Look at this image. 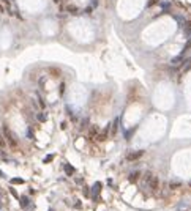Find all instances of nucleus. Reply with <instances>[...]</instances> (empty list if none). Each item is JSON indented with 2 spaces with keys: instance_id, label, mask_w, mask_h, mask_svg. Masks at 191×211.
Here are the masks:
<instances>
[{
  "instance_id": "obj_1",
  "label": "nucleus",
  "mask_w": 191,
  "mask_h": 211,
  "mask_svg": "<svg viewBox=\"0 0 191 211\" xmlns=\"http://www.w3.org/2000/svg\"><path fill=\"white\" fill-rule=\"evenodd\" d=\"M144 183H145V186L152 191V192H156V191L160 189V178L156 175H153L152 172H147V173L144 175Z\"/></svg>"
},
{
  "instance_id": "obj_2",
  "label": "nucleus",
  "mask_w": 191,
  "mask_h": 211,
  "mask_svg": "<svg viewBox=\"0 0 191 211\" xmlns=\"http://www.w3.org/2000/svg\"><path fill=\"white\" fill-rule=\"evenodd\" d=\"M3 136H5V140H6L8 147L13 148V150H16V148H17V140H16L14 134L11 132V129H10L8 126H3Z\"/></svg>"
},
{
  "instance_id": "obj_3",
  "label": "nucleus",
  "mask_w": 191,
  "mask_h": 211,
  "mask_svg": "<svg viewBox=\"0 0 191 211\" xmlns=\"http://www.w3.org/2000/svg\"><path fill=\"white\" fill-rule=\"evenodd\" d=\"M142 156H144V151H142V150H139V151H133V153H129V155L126 156V161L133 162V161H138V159H141Z\"/></svg>"
},
{
  "instance_id": "obj_4",
  "label": "nucleus",
  "mask_w": 191,
  "mask_h": 211,
  "mask_svg": "<svg viewBox=\"0 0 191 211\" xmlns=\"http://www.w3.org/2000/svg\"><path fill=\"white\" fill-rule=\"evenodd\" d=\"M101 192V183H95V186H93V191H92V199L97 202L98 200V194Z\"/></svg>"
},
{
  "instance_id": "obj_5",
  "label": "nucleus",
  "mask_w": 191,
  "mask_h": 211,
  "mask_svg": "<svg viewBox=\"0 0 191 211\" xmlns=\"http://www.w3.org/2000/svg\"><path fill=\"white\" fill-rule=\"evenodd\" d=\"M107 136H109V125H107L101 132H100V136H97V139H98L100 142H103V140H106V139H107Z\"/></svg>"
},
{
  "instance_id": "obj_6",
  "label": "nucleus",
  "mask_w": 191,
  "mask_h": 211,
  "mask_svg": "<svg viewBox=\"0 0 191 211\" xmlns=\"http://www.w3.org/2000/svg\"><path fill=\"white\" fill-rule=\"evenodd\" d=\"M139 178H141V172H133V173L128 175V181L129 183H136Z\"/></svg>"
},
{
  "instance_id": "obj_7",
  "label": "nucleus",
  "mask_w": 191,
  "mask_h": 211,
  "mask_svg": "<svg viewBox=\"0 0 191 211\" xmlns=\"http://www.w3.org/2000/svg\"><path fill=\"white\" fill-rule=\"evenodd\" d=\"M98 131H100L98 126H95V125L90 126V129H88V136H90V139H95V137H97V136H98Z\"/></svg>"
},
{
  "instance_id": "obj_8",
  "label": "nucleus",
  "mask_w": 191,
  "mask_h": 211,
  "mask_svg": "<svg viewBox=\"0 0 191 211\" xmlns=\"http://www.w3.org/2000/svg\"><path fill=\"white\" fill-rule=\"evenodd\" d=\"M119 118H115L114 120V123H112V126H111V136H115L117 134V128H119Z\"/></svg>"
},
{
  "instance_id": "obj_9",
  "label": "nucleus",
  "mask_w": 191,
  "mask_h": 211,
  "mask_svg": "<svg viewBox=\"0 0 191 211\" xmlns=\"http://www.w3.org/2000/svg\"><path fill=\"white\" fill-rule=\"evenodd\" d=\"M189 49H191V38H189V40L186 41V44H185V47H183V50L180 52V55H183V57H185V55L188 54V50H189Z\"/></svg>"
},
{
  "instance_id": "obj_10",
  "label": "nucleus",
  "mask_w": 191,
  "mask_h": 211,
  "mask_svg": "<svg viewBox=\"0 0 191 211\" xmlns=\"http://www.w3.org/2000/svg\"><path fill=\"white\" fill-rule=\"evenodd\" d=\"M182 60H183V55L179 54L177 57H174V59H172V65H174V66H179V65L182 63Z\"/></svg>"
},
{
  "instance_id": "obj_11",
  "label": "nucleus",
  "mask_w": 191,
  "mask_h": 211,
  "mask_svg": "<svg viewBox=\"0 0 191 211\" xmlns=\"http://www.w3.org/2000/svg\"><path fill=\"white\" fill-rule=\"evenodd\" d=\"M63 169H65V173H66V175H73V173H74V167L70 165V164H65Z\"/></svg>"
},
{
  "instance_id": "obj_12",
  "label": "nucleus",
  "mask_w": 191,
  "mask_h": 211,
  "mask_svg": "<svg viewBox=\"0 0 191 211\" xmlns=\"http://www.w3.org/2000/svg\"><path fill=\"white\" fill-rule=\"evenodd\" d=\"M30 205V199L29 197H21V208H27Z\"/></svg>"
},
{
  "instance_id": "obj_13",
  "label": "nucleus",
  "mask_w": 191,
  "mask_h": 211,
  "mask_svg": "<svg viewBox=\"0 0 191 211\" xmlns=\"http://www.w3.org/2000/svg\"><path fill=\"white\" fill-rule=\"evenodd\" d=\"M189 69H191V59H189V60H186V65H183V68H182V74L188 72Z\"/></svg>"
},
{
  "instance_id": "obj_14",
  "label": "nucleus",
  "mask_w": 191,
  "mask_h": 211,
  "mask_svg": "<svg viewBox=\"0 0 191 211\" xmlns=\"http://www.w3.org/2000/svg\"><path fill=\"white\" fill-rule=\"evenodd\" d=\"M8 143H6V140H5V136H3V132H0V148H5Z\"/></svg>"
},
{
  "instance_id": "obj_15",
  "label": "nucleus",
  "mask_w": 191,
  "mask_h": 211,
  "mask_svg": "<svg viewBox=\"0 0 191 211\" xmlns=\"http://www.w3.org/2000/svg\"><path fill=\"white\" fill-rule=\"evenodd\" d=\"M10 183H11V184H24V180H22V178H11Z\"/></svg>"
},
{
  "instance_id": "obj_16",
  "label": "nucleus",
  "mask_w": 191,
  "mask_h": 211,
  "mask_svg": "<svg viewBox=\"0 0 191 211\" xmlns=\"http://www.w3.org/2000/svg\"><path fill=\"white\" fill-rule=\"evenodd\" d=\"M36 118L40 120L41 123H44V121L47 120V115H46V113H38V115H36Z\"/></svg>"
},
{
  "instance_id": "obj_17",
  "label": "nucleus",
  "mask_w": 191,
  "mask_h": 211,
  "mask_svg": "<svg viewBox=\"0 0 191 211\" xmlns=\"http://www.w3.org/2000/svg\"><path fill=\"white\" fill-rule=\"evenodd\" d=\"M183 32H185V35H189V33H191V22H186V25L183 27Z\"/></svg>"
},
{
  "instance_id": "obj_18",
  "label": "nucleus",
  "mask_w": 191,
  "mask_h": 211,
  "mask_svg": "<svg viewBox=\"0 0 191 211\" xmlns=\"http://www.w3.org/2000/svg\"><path fill=\"white\" fill-rule=\"evenodd\" d=\"M66 10H68V13H71V14H78V8H76L74 5H70Z\"/></svg>"
},
{
  "instance_id": "obj_19",
  "label": "nucleus",
  "mask_w": 191,
  "mask_h": 211,
  "mask_svg": "<svg viewBox=\"0 0 191 211\" xmlns=\"http://www.w3.org/2000/svg\"><path fill=\"white\" fill-rule=\"evenodd\" d=\"M38 96V103H40V106H41V109H46V103H44V99L40 96V94H36Z\"/></svg>"
},
{
  "instance_id": "obj_20",
  "label": "nucleus",
  "mask_w": 191,
  "mask_h": 211,
  "mask_svg": "<svg viewBox=\"0 0 191 211\" xmlns=\"http://www.w3.org/2000/svg\"><path fill=\"white\" fill-rule=\"evenodd\" d=\"M169 186H170V189H177V187H180V183L179 181H170Z\"/></svg>"
},
{
  "instance_id": "obj_21",
  "label": "nucleus",
  "mask_w": 191,
  "mask_h": 211,
  "mask_svg": "<svg viewBox=\"0 0 191 211\" xmlns=\"http://www.w3.org/2000/svg\"><path fill=\"white\" fill-rule=\"evenodd\" d=\"M52 159H54V155H47V156H46V158L43 159V162H46V164H49V162H51Z\"/></svg>"
},
{
  "instance_id": "obj_22",
  "label": "nucleus",
  "mask_w": 191,
  "mask_h": 211,
  "mask_svg": "<svg viewBox=\"0 0 191 211\" xmlns=\"http://www.w3.org/2000/svg\"><path fill=\"white\" fill-rule=\"evenodd\" d=\"M156 3H158V0H150V2L147 3V6H148V8H152V6H153V5H156Z\"/></svg>"
},
{
  "instance_id": "obj_23",
  "label": "nucleus",
  "mask_w": 191,
  "mask_h": 211,
  "mask_svg": "<svg viewBox=\"0 0 191 211\" xmlns=\"http://www.w3.org/2000/svg\"><path fill=\"white\" fill-rule=\"evenodd\" d=\"M10 192H11V194H13V195H14L16 199H21V197H19V195H17V192H16V191H14L13 187H10Z\"/></svg>"
},
{
  "instance_id": "obj_24",
  "label": "nucleus",
  "mask_w": 191,
  "mask_h": 211,
  "mask_svg": "<svg viewBox=\"0 0 191 211\" xmlns=\"http://www.w3.org/2000/svg\"><path fill=\"white\" fill-rule=\"evenodd\" d=\"M63 91H65V85L62 84V85H60V94H63Z\"/></svg>"
},
{
  "instance_id": "obj_25",
  "label": "nucleus",
  "mask_w": 191,
  "mask_h": 211,
  "mask_svg": "<svg viewBox=\"0 0 191 211\" xmlns=\"http://www.w3.org/2000/svg\"><path fill=\"white\" fill-rule=\"evenodd\" d=\"M0 178H5V173H3L2 170H0Z\"/></svg>"
},
{
  "instance_id": "obj_26",
  "label": "nucleus",
  "mask_w": 191,
  "mask_h": 211,
  "mask_svg": "<svg viewBox=\"0 0 191 211\" xmlns=\"http://www.w3.org/2000/svg\"><path fill=\"white\" fill-rule=\"evenodd\" d=\"M54 3H57V5H59V3H62V0H54Z\"/></svg>"
},
{
  "instance_id": "obj_27",
  "label": "nucleus",
  "mask_w": 191,
  "mask_h": 211,
  "mask_svg": "<svg viewBox=\"0 0 191 211\" xmlns=\"http://www.w3.org/2000/svg\"><path fill=\"white\" fill-rule=\"evenodd\" d=\"M49 211H54V209H49Z\"/></svg>"
}]
</instances>
